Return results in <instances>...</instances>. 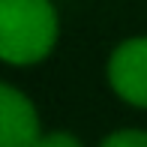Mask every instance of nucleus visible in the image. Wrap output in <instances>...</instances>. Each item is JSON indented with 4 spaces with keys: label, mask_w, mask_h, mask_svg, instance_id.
Masks as SVG:
<instances>
[{
    "label": "nucleus",
    "mask_w": 147,
    "mask_h": 147,
    "mask_svg": "<svg viewBox=\"0 0 147 147\" xmlns=\"http://www.w3.org/2000/svg\"><path fill=\"white\" fill-rule=\"evenodd\" d=\"M60 42V12L54 0H0V57L27 69L54 54Z\"/></svg>",
    "instance_id": "nucleus-1"
},
{
    "label": "nucleus",
    "mask_w": 147,
    "mask_h": 147,
    "mask_svg": "<svg viewBox=\"0 0 147 147\" xmlns=\"http://www.w3.org/2000/svg\"><path fill=\"white\" fill-rule=\"evenodd\" d=\"M105 81L123 105L147 111V36H129L111 48Z\"/></svg>",
    "instance_id": "nucleus-2"
},
{
    "label": "nucleus",
    "mask_w": 147,
    "mask_h": 147,
    "mask_svg": "<svg viewBox=\"0 0 147 147\" xmlns=\"http://www.w3.org/2000/svg\"><path fill=\"white\" fill-rule=\"evenodd\" d=\"M42 120L33 99L15 84H0V144L3 147H39Z\"/></svg>",
    "instance_id": "nucleus-3"
},
{
    "label": "nucleus",
    "mask_w": 147,
    "mask_h": 147,
    "mask_svg": "<svg viewBox=\"0 0 147 147\" xmlns=\"http://www.w3.org/2000/svg\"><path fill=\"white\" fill-rule=\"evenodd\" d=\"M102 147H147V129H138V126L114 129L102 138Z\"/></svg>",
    "instance_id": "nucleus-4"
},
{
    "label": "nucleus",
    "mask_w": 147,
    "mask_h": 147,
    "mask_svg": "<svg viewBox=\"0 0 147 147\" xmlns=\"http://www.w3.org/2000/svg\"><path fill=\"white\" fill-rule=\"evenodd\" d=\"M84 141L78 135H72V132H42V138H39V147H81Z\"/></svg>",
    "instance_id": "nucleus-5"
}]
</instances>
